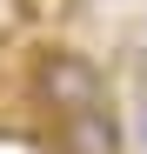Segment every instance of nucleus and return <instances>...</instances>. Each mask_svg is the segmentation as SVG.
I'll return each mask as SVG.
<instances>
[{
  "mask_svg": "<svg viewBox=\"0 0 147 154\" xmlns=\"http://www.w3.org/2000/svg\"><path fill=\"white\" fill-rule=\"evenodd\" d=\"M34 100L54 121H67V114L100 107L107 81H100V67H94L87 54H74V47H40V54H34Z\"/></svg>",
  "mask_w": 147,
  "mask_h": 154,
  "instance_id": "f257e3e1",
  "label": "nucleus"
},
{
  "mask_svg": "<svg viewBox=\"0 0 147 154\" xmlns=\"http://www.w3.org/2000/svg\"><path fill=\"white\" fill-rule=\"evenodd\" d=\"M54 141H60V154H120L127 127H120V114L100 100V107H87V114H67L54 127Z\"/></svg>",
  "mask_w": 147,
  "mask_h": 154,
  "instance_id": "f03ea898",
  "label": "nucleus"
},
{
  "mask_svg": "<svg viewBox=\"0 0 147 154\" xmlns=\"http://www.w3.org/2000/svg\"><path fill=\"white\" fill-rule=\"evenodd\" d=\"M140 141H147V100H140Z\"/></svg>",
  "mask_w": 147,
  "mask_h": 154,
  "instance_id": "7ed1b4c3",
  "label": "nucleus"
}]
</instances>
